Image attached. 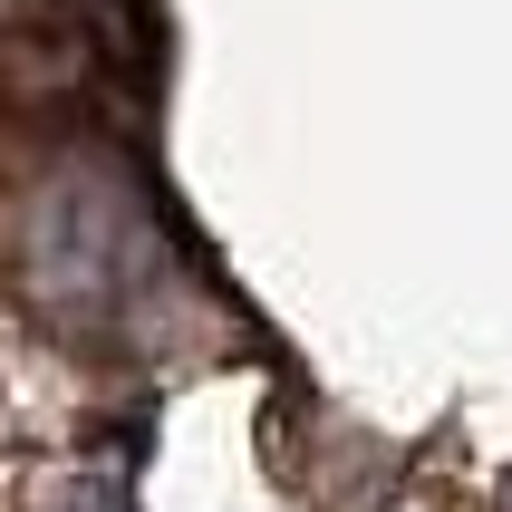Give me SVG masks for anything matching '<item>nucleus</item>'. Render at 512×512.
<instances>
[{
  "mask_svg": "<svg viewBox=\"0 0 512 512\" xmlns=\"http://www.w3.org/2000/svg\"><path fill=\"white\" fill-rule=\"evenodd\" d=\"M20 281L39 319L97 348H155L184 329V261L116 165H58L20 203Z\"/></svg>",
  "mask_w": 512,
  "mask_h": 512,
  "instance_id": "nucleus-1",
  "label": "nucleus"
},
{
  "mask_svg": "<svg viewBox=\"0 0 512 512\" xmlns=\"http://www.w3.org/2000/svg\"><path fill=\"white\" fill-rule=\"evenodd\" d=\"M68 512H126V493H116V484H78V503H68Z\"/></svg>",
  "mask_w": 512,
  "mask_h": 512,
  "instance_id": "nucleus-2",
  "label": "nucleus"
},
{
  "mask_svg": "<svg viewBox=\"0 0 512 512\" xmlns=\"http://www.w3.org/2000/svg\"><path fill=\"white\" fill-rule=\"evenodd\" d=\"M503 503H512V493H503Z\"/></svg>",
  "mask_w": 512,
  "mask_h": 512,
  "instance_id": "nucleus-3",
  "label": "nucleus"
}]
</instances>
